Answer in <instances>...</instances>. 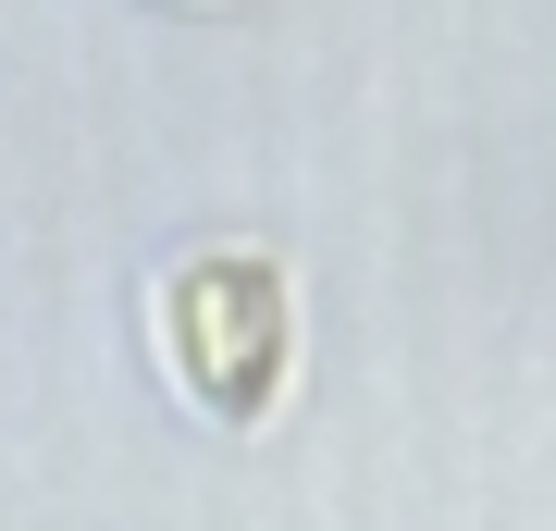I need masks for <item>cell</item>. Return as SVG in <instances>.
I'll return each instance as SVG.
<instances>
[{
    "instance_id": "cell-1",
    "label": "cell",
    "mask_w": 556,
    "mask_h": 531,
    "mask_svg": "<svg viewBox=\"0 0 556 531\" xmlns=\"http://www.w3.org/2000/svg\"><path fill=\"white\" fill-rule=\"evenodd\" d=\"M149 334H161V371L199 408L260 420L285 358H298V296H285L273 248H174L149 273Z\"/></svg>"
}]
</instances>
